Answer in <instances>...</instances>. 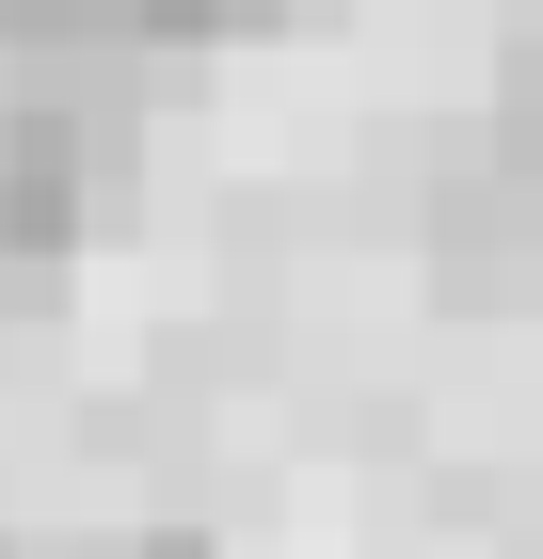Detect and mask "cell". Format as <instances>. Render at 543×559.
<instances>
[{
  "mask_svg": "<svg viewBox=\"0 0 543 559\" xmlns=\"http://www.w3.org/2000/svg\"><path fill=\"white\" fill-rule=\"evenodd\" d=\"M416 272H432V304H463V320H528L543 304V176H511L496 144L448 160L416 192Z\"/></svg>",
  "mask_w": 543,
  "mask_h": 559,
  "instance_id": "cell-1",
  "label": "cell"
},
{
  "mask_svg": "<svg viewBox=\"0 0 543 559\" xmlns=\"http://www.w3.org/2000/svg\"><path fill=\"white\" fill-rule=\"evenodd\" d=\"M288 0H64V33H96V48H144V64H192V48H240V33H272ZM48 48V33H33Z\"/></svg>",
  "mask_w": 543,
  "mask_h": 559,
  "instance_id": "cell-2",
  "label": "cell"
},
{
  "mask_svg": "<svg viewBox=\"0 0 543 559\" xmlns=\"http://www.w3.org/2000/svg\"><path fill=\"white\" fill-rule=\"evenodd\" d=\"M480 144H496L511 176H543V16L496 48V81H480Z\"/></svg>",
  "mask_w": 543,
  "mask_h": 559,
  "instance_id": "cell-3",
  "label": "cell"
},
{
  "mask_svg": "<svg viewBox=\"0 0 543 559\" xmlns=\"http://www.w3.org/2000/svg\"><path fill=\"white\" fill-rule=\"evenodd\" d=\"M96 559H209V544H192V527H113Z\"/></svg>",
  "mask_w": 543,
  "mask_h": 559,
  "instance_id": "cell-4",
  "label": "cell"
},
{
  "mask_svg": "<svg viewBox=\"0 0 543 559\" xmlns=\"http://www.w3.org/2000/svg\"><path fill=\"white\" fill-rule=\"evenodd\" d=\"M33 33H64V0H0V48H33Z\"/></svg>",
  "mask_w": 543,
  "mask_h": 559,
  "instance_id": "cell-5",
  "label": "cell"
},
{
  "mask_svg": "<svg viewBox=\"0 0 543 559\" xmlns=\"http://www.w3.org/2000/svg\"><path fill=\"white\" fill-rule=\"evenodd\" d=\"M511 559H543V527H528V544H511Z\"/></svg>",
  "mask_w": 543,
  "mask_h": 559,
  "instance_id": "cell-6",
  "label": "cell"
},
{
  "mask_svg": "<svg viewBox=\"0 0 543 559\" xmlns=\"http://www.w3.org/2000/svg\"><path fill=\"white\" fill-rule=\"evenodd\" d=\"M0 559H16V544H0Z\"/></svg>",
  "mask_w": 543,
  "mask_h": 559,
  "instance_id": "cell-7",
  "label": "cell"
}]
</instances>
